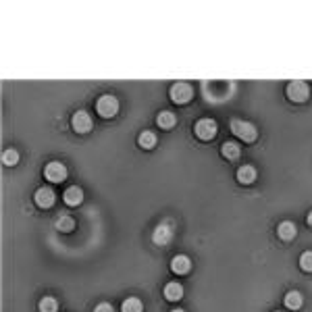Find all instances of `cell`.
Listing matches in <instances>:
<instances>
[{
  "label": "cell",
  "mask_w": 312,
  "mask_h": 312,
  "mask_svg": "<svg viewBox=\"0 0 312 312\" xmlns=\"http://www.w3.org/2000/svg\"><path fill=\"white\" fill-rule=\"evenodd\" d=\"M44 177L48 179V181H52V183L65 181V179H67V167L62 165V163H58V161H52V163L46 165V169H44Z\"/></svg>",
  "instance_id": "277c9868"
},
{
  "label": "cell",
  "mask_w": 312,
  "mask_h": 312,
  "mask_svg": "<svg viewBox=\"0 0 312 312\" xmlns=\"http://www.w3.org/2000/svg\"><path fill=\"white\" fill-rule=\"evenodd\" d=\"M62 200H65V204H69V206H80L82 202H84V192H82V187H77V185L67 187V192L62 194Z\"/></svg>",
  "instance_id": "8fae6325"
},
{
  "label": "cell",
  "mask_w": 312,
  "mask_h": 312,
  "mask_svg": "<svg viewBox=\"0 0 312 312\" xmlns=\"http://www.w3.org/2000/svg\"><path fill=\"white\" fill-rule=\"evenodd\" d=\"M96 111L100 117L104 119H111L119 113V100L115 96H111V94H104V96H100L96 100Z\"/></svg>",
  "instance_id": "7a4b0ae2"
},
{
  "label": "cell",
  "mask_w": 312,
  "mask_h": 312,
  "mask_svg": "<svg viewBox=\"0 0 312 312\" xmlns=\"http://www.w3.org/2000/svg\"><path fill=\"white\" fill-rule=\"evenodd\" d=\"M144 310V304L139 298H129V300H125L123 306H121V312H142Z\"/></svg>",
  "instance_id": "d6986e66"
},
{
  "label": "cell",
  "mask_w": 312,
  "mask_h": 312,
  "mask_svg": "<svg viewBox=\"0 0 312 312\" xmlns=\"http://www.w3.org/2000/svg\"><path fill=\"white\" fill-rule=\"evenodd\" d=\"M171 240H173V227H171V223H161L152 233V242L156 246H167L171 244Z\"/></svg>",
  "instance_id": "52a82bcc"
},
{
  "label": "cell",
  "mask_w": 312,
  "mask_h": 312,
  "mask_svg": "<svg viewBox=\"0 0 312 312\" xmlns=\"http://www.w3.org/2000/svg\"><path fill=\"white\" fill-rule=\"evenodd\" d=\"M190 269H192V260L185 254H177L173 260H171V271L175 275H185V273H190Z\"/></svg>",
  "instance_id": "30bf717a"
},
{
  "label": "cell",
  "mask_w": 312,
  "mask_h": 312,
  "mask_svg": "<svg viewBox=\"0 0 312 312\" xmlns=\"http://www.w3.org/2000/svg\"><path fill=\"white\" fill-rule=\"evenodd\" d=\"M302 304H304V298H302L300 291H289V293L285 295V306H287L289 310H300Z\"/></svg>",
  "instance_id": "e0dca14e"
},
{
  "label": "cell",
  "mask_w": 312,
  "mask_h": 312,
  "mask_svg": "<svg viewBox=\"0 0 312 312\" xmlns=\"http://www.w3.org/2000/svg\"><path fill=\"white\" fill-rule=\"evenodd\" d=\"M156 123H159L161 129H171L177 123V117L171 111H163V113H159V117H156Z\"/></svg>",
  "instance_id": "2e32d148"
},
{
  "label": "cell",
  "mask_w": 312,
  "mask_h": 312,
  "mask_svg": "<svg viewBox=\"0 0 312 312\" xmlns=\"http://www.w3.org/2000/svg\"><path fill=\"white\" fill-rule=\"evenodd\" d=\"M169 96H171V100L177 102V104H185V102H190V100H192V96H194V90H192V86H190V84L177 82V84L171 86Z\"/></svg>",
  "instance_id": "3957f363"
},
{
  "label": "cell",
  "mask_w": 312,
  "mask_h": 312,
  "mask_svg": "<svg viewBox=\"0 0 312 312\" xmlns=\"http://www.w3.org/2000/svg\"><path fill=\"white\" fill-rule=\"evenodd\" d=\"M256 179V169L254 167H250V165H244L238 169V181L244 183V185H250V183H254Z\"/></svg>",
  "instance_id": "4fadbf2b"
},
{
  "label": "cell",
  "mask_w": 312,
  "mask_h": 312,
  "mask_svg": "<svg viewBox=\"0 0 312 312\" xmlns=\"http://www.w3.org/2000/svg\"><path fill=\"white\" fill-rule=\"evenodd\" d=\"M308 223H310V225H312V212H310V214H308Z\"/></svg>",
  "instance_id": "d4e9b609"
},
{
  "label": "cell",
  "mask_w": 312,
  "mask_h": 312,
  "mask_svg": "<svg viewBox=\"0 0 312 312\" xmlns=\"http://www.w3.org/2000/svg\"><path fill=\"white\" fill-rule=\"evenodd\" d=\"M171 312H185V310H181V308H177V310H171Z\"/></svg>",
  "instance_id": "484cf974"
},
{
  "label": "cell",
  "mask_w": 312,
  "mask_h": 312,
  "mask_svg": "<svg viewBox=\"0 0 312 312\" xmlns=\"http://www.w3.org/2000/svg\"><path fill=\"white\" fill-rule=\"evenodd\" d=\"M308 96H310V88H308V84L306 82H291V84H287V98L289 100H293V102H304V100H308Z\"/></svg>",
  "instance_id": "5b68a950"
},
{
  "label": "cell",
  "mask_w": 312,
  "mask_h": 312,
  "mask_svg": "<svg viewBox=\"0 0 312 312\" xmlns=\"http://www.w3.org/2000/svg\"><path fill=\"white\" fill-rule=\"evenodd\" d=\"M277 236L283 242H291L295 236H298V227H295L291 221H283V223H279V227H277Z\"/></svg>",
  "instance_id": "7c38bea8"
},
{
  "label": "cell",
  "mask_w": 312,
  "mask_h": 312,
  "mask_svg": "<svg viewBox=\"0 0 312 312\" xmlns=\"http://www.w3.org/2000/svg\"><path fill=\"white\" fill-rule=\"evenodd\" d=\"M137 144L142 146L144 150H152L156 146V135L152 131H142V133H139V137H137Z\"/></svg>",
  "instance_id": "ac0fdd59"
},
{
  "label": "cell",
  "mask_w": 312,
  "mask_h": 312,
  "mask_svg": "<svg viewBox=\"0 0 312 312\" xmlns=\"http://www.w3.org/2000/svg\"><path fill=\"white\" fill-rule=\"evenodd\" d=\"M221 154L225 156V159H229V161H238L240 154H242V148L236 142H225L221 146Z\"/></svg>",
  "instance_id": "9a60e30c"
},
{
  "label": "cell",
  "mask_w": 312,
  "mask_h": 312,
  "mask_svg": "<svg viewBox=\"0 0 312 312\" xmlns=\"http://www.w3.org/2000/svg\"><path fill=\"white\" fill-rule=\"evenodd\" d=\"M56 229H58V231H65V233L73 231V229H75V223H73V218H71V216H67V214L58 216V218H56Z\"/></svg>",
  "instance_id": "ffe728a7"
},
{
  "label": "cell",
  "mask_w": 312,
  "mask_h": 312,
  "mask_svg": "<svg viewBox=\"0 0 312 312\" xmlns=\"http://www.w3.org/2000/svg\"><path fill=\"white\" fill-rule=\"evenodd\" d=\"M94 312H115V310L108 302H102V304H98L96 308H94Z\"/></svg>",
  "instance_id": "cb8c5ba5"
},
{
  "label": "cell",
  "mask_w": 312,
  "mask_h": 312,
  "mask_svg": "<svg viewBox=\"0 0 312 312\" xmlns=\"http://www.w3.org/2000/svg\"><path fill=\"white\" fill-rule=\"evenodd\" d=\"M300 267H302V271L312 273V252H304L300 256Z\"/></svg>",
  "instance_id": "603a6c76"
},
{
  "label": "cell",
  "mask_w": 312,
  "mask_h": 312,
  "mask_svg": "<svg viewBox=\"0 0 312 312\" xmlns=\"http://www.w3.org/2000/svg\"><path fill=\"white\" fill-rule=\"evenodd\" d=\"M231 131L236 133L240 139H244V142H254L256 135H258V131H256L254 125L248 123V121H244V119H233V121H231Z\"/></svg>",
  "instance_id": "6da1fadb"
},
{
  "label": "cell",
  "mask_w": 312,
  "mask_h": 312,
  "mask_svg": "<svg viewBox=\"0 0 312 312\" xmlns=\"http://www.w3.org/2000/svg\"><path fill=\"white\" fill-rule=\"evenodd\" d=\"M165 298L169 300V302H177V300H181L183 298V287L179 285V283H167L165 285Z\"/></svg>",
  "instance_id": "5bb4252c"
},
{
  "label": "cell",
  "mask_w": 312,
  "mask_h": 312,
  "mask_svg": "<svg viewBox=\"0 0 312 312\" xmlns=\"http://www.w3.org/2000/svg\"><path fill=\"white\" fill-rule=\"evenodd\" d=\"M34 200H36V204L40 208H50L54 204V192L50 190V187H40V190L36 192V196H34Z\"/></svg>",
  "instance_id": "9c48e42d"
},
{
  "label": "cell",
  "mask_w": 312,
  "mask_h": 312,
  "mask_svg": "<svg viewBox=\"0 0 312 312\" xmlns=\"http://www.w3.org/2000/svg\"><path fill=\"white\" fill-rule=\"evenodd\" d=\"M194 131L200 139H204V142H208V139H212L216 135V123L212 119H200L196 125H194Z\"/></svg>",
  "instance_id": "8992f818"
},
{
  "label": "cell",
  "mask_w": 312,
  "mask_h": 312,
  "mask_svg": "<svg viewBox=\"0 0 312 312\" xmlns=\"http://www.w3.org/2000/svg\"><path fill=\"white\" fill-rule=\"evenodd\" d=\"M58 310V302L50 295H46V298L40 300V312H56Z\"/></svg>",
  "instance_id": "7402d4cb"
},
{
  "label": "cell",
  "mask_w": 312,
  "mask_h": 312,
  "mask_svg": "<svg viewBox=\"0 0 312 312\" xmlns=\"http://www.w3.org/2000/svg\"><path fill=\"white\" fill-rule=\"evenodd\" d=\"M3 163H5L7 167H15V165L19 163V152L13 150V148H7V150L3 152Z\"/></svg>",
  "instance_id": "44dd1931"
},
{
  "label": "cell",
  "mask_w": 312,
  "mask_h": 312,
  "mask_svg": "<svg viewBox=\"0 0 312 312\" xmlns=\"http://www.w3.org/2000/svg\"><path fill=\"white\" fill-rule=\"evenodd\" d=\"M71 125L77 133H88L92 129V117L86 113V111H77L71 119Z\"/></svg>",
  "instance_id": "ba28073f"
}]
</instances>
